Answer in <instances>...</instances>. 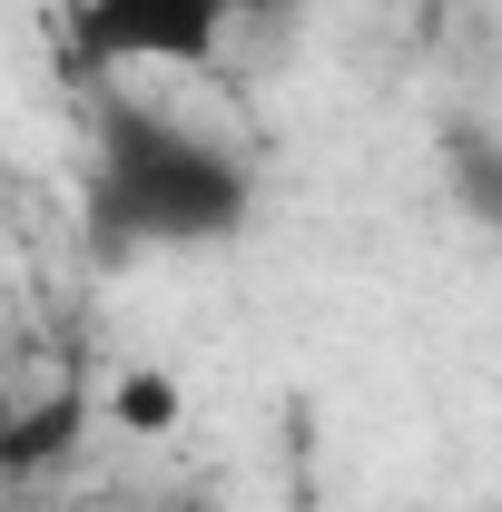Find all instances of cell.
<instances>
[{
	"label": "cell",
	"mask_w": 502,
	"mask_h": 512,
	"mask_svg": "<svg viewBox=\"0 0 502 512\" xmlns=\"http://www.w3.org/2000/svg\"><path fill=\"white\" fill-rule=\"evenodd\" d=\"M247 158L207 128L168 119L148 99L99 109V168H89V227L99 247H217L247 227Z\"/></svg>",
	"instance_id": "1"
},
{
	"label": "cell",
	"mask_w": 502,
	"mask_h": 512,
	"mask_svg": "<svg viewBox=\"0 0 502 512\" xmlns=\"http://www.w3.org/2000/svg\"><path fill=\"white\" fill-rule=\"evenodd\" d=\"M237 30V0H79V69H207Z\"/></svg>",
	"instance_id": "2"
},
{
	"label": "cell",
	"mask_w": 502,
	"mask_h": 512,
	"mask_svg": "<svg viewBox=\"0 0 502 512\" xmlns=\"http://www.w3.org/2000/svg\"><path fill=\"white\" fill-rule=\"evenodd\" d=\"M178 414H188L178 375H119L109 384V424H119V434H168Z\"/></svg>",
	"instance_id": "3"
}]
</instances>
